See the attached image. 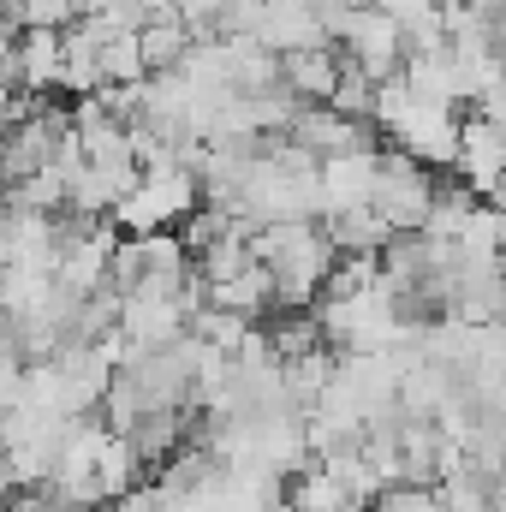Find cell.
I'll use <instances>...</instances> for the list:
<instances>
[{
    "label": "cell",
    "instance_id": "6da1fadb",
    "mask_svg": "<svg viewBox=\"0 0 506 512\" xmlns=\"http://www.w3.org/2000/svg\"><path fill=\"white\" fill-rule=\"evenodd\" d=\"M370 203L393 233H423L429 203H435V173L423 161H411L405 149H376V191Z\"/></svg>",
    "mask_w": 506,
    "mask_h": 512
},
{
    "label": "cell",
    "instance_id": "7a4b0ae2",
    "mask_svg": "<svg viewBox=\"0 0 506 512\" xmlns=\"http://www.w3.org/2000/svg\"><path fill=\"white\" fill-rule=\"evenodd\" d=\"M292 143H304L316 161H334V155H376V120L364 114H340L328 102H304L286 126Z\"/></svg>",
    "mask_w": 506,
    "mask_h": 512
},
{
    "label": "cell",
    "instance_id": "3957f363",
    "mask_svg": "<svg viewBox=\"0 0 506 512\" xmlns=\"http://www.w3.org/2000/svg\"><path fill=\"white\" fill-rule=\"evenodd\" d=\"M340 54H346L352 66H364L376 84H387V78H399V66H405V30H399V18L381 12V6H352V18H346V30H340Z\"/></svg>",
    "mask_w": 506,
    "mask_h": 512
},
{
    "label": "cell",
    "instance_id": "277c9868",
    "mask_svg": "<svg viewBox=\"0 0 506 512\" xmlns=\"http://www.w3.org/2000/svg\"><path fill=\"white\" fill-rule=\"evenodd\" d=\"M340 48L334 42H316V48H292L280 54V84L298 96V102H328L334 84H340Z\"/></svg>",
    "mask_w": 506,
    "mask_h": 512
},
{
    "label": "cell",
    "instance_id": "5b68a950",
    "mask_svg": "<svg viewBox=\"0 0 506 512\" xmlns=\"http://www.w3.org/2000/svg\"><path fill=\"white\" fill-rule=\"evenodd\" d=\"M316 227H322V239H328V245H334L340 256L381 251V245L393 239V227L381 221L376 203H346V209H322V215H316Z\"/></svg>",
    "mask_w": 506,
    "mask_h": 512
},
{
    "label": "cell",
    "instance_id": "8992f818",
    "mask_svg": "<svg viewBox=\"0 0 506 512\" xmlns=\"http://www.w3.org/2000/svg\"><path fill=\"white\" fill-rule=\"evenodd\" d=\"M292 512H370V501L352 495L328 465H304L292 477Z\"/></svg>",
    "mask_w": 506,
    "mask_h": 512
},
{
    "label": "cell",
    "instance_id": "52a82bcc",
    "mask_svg": "<svg viewBox=\"0 0 506 512\" xmlns=\"http://www.w3.org/2000/svg\"><path fill=\"white\" fill-rule=\"evenodd\" d=\"M370 191H376V155H334V161H322V209L370 203Z\"/></svg>",
    "mask_w": 506,
    "mask_h": 512
},
{
    "label": "cell",
    "instance_id": "ba28073f",
    "mask_svg": "<svg viewBox=\"0 0 506 512\" xmlns=\"http://www.w3.org/2000/svg\"><path fill=\"white\" fill-rule=\"evenodd\" d=\"M137 54H143V72H173V66L191 54L185 18H179V12H173V18H149V24L137 30Z\"/></svg>",
    "mask_w": 506,
    "mask_h": 512
}]
</instances>
